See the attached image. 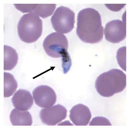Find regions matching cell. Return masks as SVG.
<instances>
[{"instance_id":"obj_1","label":"cell","mask_w":127,"mask_h":128,"mask_svg":"<svg viewBox=\"0 0 127 128\" xmlns=\"http://www.w3.org/2000/svg\"><path fill=\"white\" fill-rule=\"evenodd\" d=\"M76 33L85 43L93 44L101 42L103 38V27L99 12L91 8L80 11L78 15Z\"/></svg>"},{"instance_id":"obj_9","label":"cell","mask_w":127,"mask_h":128,"mask_svg":"<svg viewBox=\"0 0 127 128\" xmlns=\"http://www.w3.org/2000/svg\"><path fill=\"white\" fill-rule=\"evenodd\" d=\"M90 110L87 106L83 104L76 105L70 111V120L76 126H86L91 118Z\"/></svg>"},{"instance_id":"obj_6","label":"cell","mask_w":127,"mask_h":128,"mask_svg":"<svg viewBox=\"0 0 127 128\" xmlns=\"http://www.w3.org/2000/svg\"><path fill=\"white\" fill-rule=\"evenodd\" d=\"M67 110L64 106L58 104L49 108L42 109L40 113L42 122L46 125L54 126L64 120Z\"/></svg>"},{"instance_id":"obj_14","label":"cell","mask_w":127,"mask_h":128,"mask_svg":"<svg viewBox=\"0 0 127 128\" xmlns=\"http://www.w3.org/2000/svg\"><path fill=\"white\" fill-rule=\"evenodd\" d=\"M56 6L55 4H37L33 12L42 18H46L52 14Z\"/></svg>"},{"instance_id":"obj_5","label":"cell","mask_w":127,"mask_h":128,"mask_svg":"<svg viewBox=\"0 0 127 128\" xmlns=\"http://www.w3.org/2000/svg\"><path fill=\"white\" fill-rule=\"evenodd\" d=\"M51 22L56 32L61 34L68 33L74 28L75 14L69 8L58 7L52 17Z\"/></svg>"},{"instance_id":"obj_15","label":"cell","mask_w":127,"mask_h":128,"mask_svg":"<svg viewBox=\"0 0 127 128\" xmlns=\"http://www.w3.org/2000/svg\"><path fill=\"white\" fill-rule=\"evenodd\" d=\"M90 126H111L108 119L101 116L95 117L92 119L90 123Z\"/></svg>"},{"instance_id":"obj_2","label":"cell","mask_w":127,"mask_h":128,"mask_svg":"<svg viewBox=\"0 0 127 128\" xmlns=\"http://www.w3.org/2000/svg\"><path fill=\"white\" fill-rule=\"evenodd\" d=\"M126 86V76L119 69H113L101 74L97 78L95 86L101 96L109 97L121 92Z\"/></svg>"},{"instance_id":"obj_10","label":"cell","mask_w":127,"mask_h":128,"mask_svg":"<svg viewBox=\"0 0 127 128\" xmlns=\"http://www.w3.org/2000/svg\"><path fill=\"white\" fill-rule=\"evenodd\" d=\"M12 103L16 109L20 110H27L33 106L34 101L31 93L24 89H20L12 98Z\"/></svg>"},{"instance_id":"obj_4","label":"cell","mask_w":127,"mask_h":128,"mask_svg":"<svg viewBox=\"0 0 127 128\" xmlns=\"http://www.w3.org/2000/svg\"><path fill=\"white\" fill-rule=\"evenodd\" d=\"M18 30L21 40L28 44L33 43L42 35V21L34 12L24 14L19 21Z\"/></svg>"},{"instance_id":"obj_7","label":"cell","mask_w":127,"mask_h":128,"mask_svg":"<svg viewBox=\"0 0 127 128\" xmlns=\"http://www.w3.org/2000/svg\"><path fill=\"white\" fill-rule=\"evenodd\" d=\"M32 94L35 104L41 108L51 107L56 103L55 92L52 88L47 85L38 86L34 90Z\"/></svg>"},{"instance_id":"obj_11","label":"cell","mask_w":127,"mask_h":128,"mask_svg":"<svg viewBox=\"0 0 127 128\" xmlns=\"http://www.w3.org/2000/svg\"><path fill=\"white\" fill-rule=\"evenodd\" d=\"M10 120L14 126H31L33 121L31 115L28 111L14 109L12 110Z\"/></svg>"},{"instance_id":"obj_16","label":"cell","mask_w":127,"mask_h":128,"mask_svg":"<svg viewBox=\"0 0 127 128\" xmlns=\"http://www.w3.org/2000/svg\"><path fill=\"white\" fill-rule=\"evenodd\" d=\"M17 9L24 13L32 12L34 11L37 4H14Z\"/></svg>"},{"instance_id":"obj_13","label":"cell","mask_w":127,"mask_h":128,"mask_svg":"<svg viewBox=\"0 0 127 128\" xmlns=\"http://www.w3.org/2000/svg\"><path fill=\"white\" fill-rule=\"evenodd\" d=\"M4 97H9L14 94L18 87V84L14 76L8 72L4 73Z\"/></svg>"},{"instance_id":"obj_3","label":"cell","mask_w":127,"mask_h":128,"mask_svg":"<svg viewBox=\"0 0 127 128\" xmlns=\"http://www.w3.org/2000/svg\"><path fill=\"white\" fill-rule=\"evenodd\" d=\"M43 46L45 52L49 56L54 58H62L64 70L70 69L71 60L67 52L68 42L65 35L57 32L50 34L44 40Z\"/></svg>"},{"instance_id":"obj_12","label":"cell","mask_w":127,"mask_h":128,"mask_svg":"<svg viewBox=\"0 0 127 128\" xmlns=\"http://www.w3.org/2000/svg\"><path fill=\"white\" fill-rule=\"evenodd\" d=\"M4 70H10L13 69L17 64L18 55L16 50L11 47L5 45Z\"/></svg>"},{"instance_id":"obj_8","label":"cell","mask_w":127,"mask_h":128,"mask_svg":"<svg viewBox=\"0 0 127 128\" xmlns=\"http://www.w3.org/2000/svg\"><path fill=\"white\" fill-rule=\"evenodd\" d=\"M105 40L113 44H117L125 39L126 36V24L119 20L110 21L104 29Z\"/></svg>"}]
</instances>
